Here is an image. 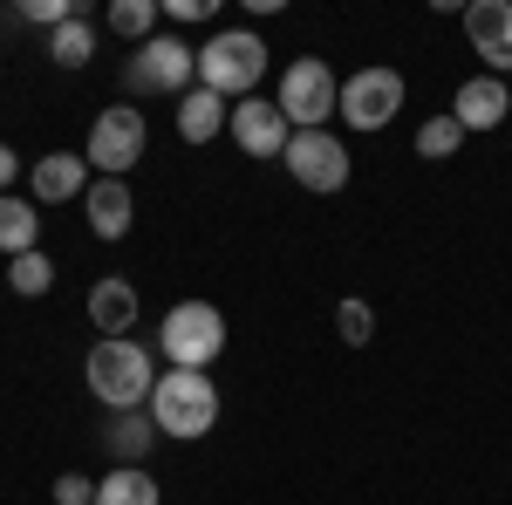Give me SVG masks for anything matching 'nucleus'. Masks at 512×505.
Returning a JSON list of instances; mask_svg holds the SVG:
<instances>
[{
    "mask_svg": "<svg viewBox=\"0 0 512 505\" xmlns=\"http://www.w3.org/2000/svg\"><path fill=\"white\" fill-rule=\"evenodd\" d=\"M260 76H267V41L253 35V28H219L198 48V89H212L226 103H246Z\"/></svg>",
    "mask_w": 512,
    "mask_h": 505,
    "instance_id": "obj_3",
    "label": "nucleus"
},
{
    "mask_svg": "<svg viewBox=\"0 0 512 505\" xmlns=\"http://www.w3.org/2000/svg\"><path fill=\"white\" fill-rule=\"evenodd\" d=\"M7 287H14V294H21V301H35V294H48V287H55V260H48V253H21V260H7Z\"/></svg>",
    "mask_w": 512,
    "mask_h": 505,
    "instance_id": "obj_20",
    "label": "nucleus"
},
{
    "mask_svg": "<svg viewBox=\"0 0 512 505\" xmlns=\"http://www.w3.org/2000/svg\"><path fill=\"white\" fill-rule=\"evenodd\" d=\"M48 55H55V62H62V69H82V62H89V55H96V28H89V21H62V28H55V35H48Z\"/></svg>",
    "mask_w": 512,
    "mask_h": 505,
    "instance_id": "obj_21",
    "label": "nucleus"
},
{
    "mask_svg": "<svg viewBox=\"0 0 512 505\" xmlns=\"http://www.w3.org/2000/svg\"><path fill=\"white\" fill-rule=\"evenodd\" d=\"M35 239H41V205L35 198H0V253L21 260V253H35Z\"/></svg>",
    "mask_w": 512,
    "mask_h": 505,
    "instance_id": "obj_18",
    "label": "nucleus"
},
{
    "mask_svg": "<svg viewBox=\"0 0 512 505\" xmlns=\"http://www.w3.org/2000/svg\"><path fill=\"white\" fill-rule=\"evenodd\" d=\"M55 505H96V485H89L82 471H62V478H55Z\"/></svg>",
    "mask_w": 512,
    "mask_h": 505,
    "instance_id": "obj_26",
    "label": "nucleus"
},
{
    "mask_svg": "<svg viewBox=\"0 0 512 505\" xmlns=\"http://www.w3.org/2000/svg\"><path fill=\"white\" fill-rule=\"evenodd\" d=\"M151 424H158V437H178V444L205 437V430L219 424V383L205 369H171V376H158V389H151Z\"/></svg>",
    "mask_w": 512,
    "mask_h": 505,
    "instance_id": "obj_2",
    "label": "nucleus"
},
{
    "mask_svg": "<svg viewBox=\"0 0 512 505\" xmlns=\"http://www.w3.org/2000/svg\"><path fill=\"white\" fill-rule=\"evenodd\" d=\"M89 328H103V342H117V335L137 328V287L123 273H103L89 287Z\"/></svg>",
    "mask_w": 512,
    "mask_h": 505,
    "instance_id": "obj_15",
    "label": "nucleus"
},
{
    "mask_svg": "<svg viewBox=\"0 0 512 505\" xmlns=\"http://www.w3.org/2000/svg\"><path fill=\"white\" fill-rule=\"evenodd\" d=\"M335 335H342V342H349V349H362V342H369V335H376V308H369V301H342V308H335Z\"/></svg>",
    "mask_w": 512,
    "mask_h": 505,
    "instance_id": "obj_24",
    "label": "nucleus"
},
{
    "mask_svg": "<svg viewBox=\"0 0 512 505\" xmlns=\"http://www.w3.org/2000/svg\"><path fill=\"white\" fill-rule=\"evenodd\" d=\"M512 110V89L499 76H472V82H458V96H451V117H458V130L472 137V130H499Z\"/></svg>",
    "mask_w": 512,
    "mask_h": 505,
    "instance_id": "obj_13",
    "label": "nucleus"
},
{
    "mask_svg": "<svg viewBox=\"0 0 512 505\" xmlns=\"http://www.w3.org/2000/svg\"><path fill=\"white\" fill-rule=\"evenodd\" d=\"M123 89L130 96H185V89H198V48H185L178 35L137 41L130 62H123Z\"/></svg>",
    "mask_w": 512,
    "mask_h": 505,
    "instance_id": "obj_4",
    "label": "nucleus"
},
{
    "mask_svg": "<svg viewBox=\"0 0 512 505\" xmlns=\"http://www.w3.org/2000/svg\"><path fill=\"white\" fill-rule=\"evenodd\" d=\"M226 130L239 137V151H246V157H267V164L287 157V137H294V123L280 117V103H260V96H246Z\"/></svg>",
    "mask_w": 512,
    "mask_h": 505,
    "instance_id": "obj_11",
    "label": "nucleus"
},
{
    "mask_svg": "<svg viewBox=\"0 0 512 505\" xmlns=\"http://www.w3.org/2000/svg\"><path fill=\"white\" fill-rule=\"evenodd\" d=\"M465 35H472V55L485 62V76L506 82V69H512V0H472L465 7Z\"/></svg>",
    "mask_w": 512,
    "mask_h": 505,
    "instance_id": "obj_10",
    "label": "nucleus"
},
{
    "mask_svg": "<svg viewBox=\"0 0 512 505\" xmlns=\"http://www.w3.org/2000/svg\"><path fill=\"white\" fill-rule=\"evenodd\" d=\"M82 212H89V233L96 239H123L130 219H137V198H130V178H96L82 192Z\"/></svg>",
    "mask_w": 512,
    "mask_h": 505,
    "instance_id": "obj_14",
    "label": "nucleus"
},
{
    "mask_svg": "<svg viewBox=\"0 0 512 505\" xmlns=\"http://www.w3.org/2000/svg\"><path fill=\"white\" fill-rule=\"evenodd\" d=\"M110 28H117L123 41H151V28H158V0H110Z\"/></svg>",
    "mask_w": 512,
    "mask_h": 505,
    "instance_id": "obj_22",
    "label": "nucleus"
},
{
    "mask_svg": "<svg viewBox=\"0 0 512 505\" xmlns=\"http://www.w3.org/2000/svg\"><path fill=\"white\" fill-rule=\"evenodd\" d=\"M82 376L96 389V403H110V410H151L158 362H151V349H144L137 335H117V342L96 335V349L82 355Z\"/></svg>",
    "mask_w": 512,
    "mask_h": 505,
    "instance_id": "obj_1",
    "label": "nucleus"
},
{
    "mask_svg": "<svg viewBox=\"0 0 512 505\" xmlns=\"http://www.w3.org/2000/svg\"><path fill=\"white\" fill-rule=\"evenodd\" d=\"M158 349L171 355V369H212L226 355V314L212 301H178L158 328Z\"/></svg>",
    "mask_w": 512,
    "mask_h": 505,
    "instance_id": "obj_5",
    "label": "nucleus"
},
{
    "mask_svg": "<svg viewBox=\"0 0 512 505\" xmlns=\"http://www.w3.org/2000/svg\"><path fill=\"white\" fill-rule=\"evenodd\" d=\"M96 505H158V478L144 465H117L96 485Z\"/></svg>",
    "mask_w": 512,
    "mask_h": 505,
    "instance_id": "obj_19",
    "label": "nucleus"
},
{
    "mask_svg": "<svg viewBox=\"0 0 512 505\" xmlns=\"http://www.w3.org/2000/svg\"><path fill=\"white\" fill-rule=\"evenodd\" d=\"M14 178H21V157L0 144V198H7V185H14Z\"/></svg>",
    "mask_w": 512,
    "mask_h": 505,
    "instance_id": "obj_28",
    "label": "nucleus"
},
{
    "mask_svg": "<svg viewBox=\"0 0 512 505\" xmlns=\"http://www.w3.org/2000/svg\"><path fill=\"white\" fill-rule=\"evenodd\" d=\"M458 144H465V130H458V117H451V110L417 130V157H431V164H437V157H458Z\"/></svg>",
    "mask_w": 512,
    "mask_h": 505,
    "instance_id": "obj_23",
    "label": "nucleus"
},
{
    "mask_svg": "<svg viewBox=\"0 0 512 505\" xmlns=\"http://www.w3.org/2000/svg\"><path fill=\"white\" fill-rule=\"evenodd\" d=\"M226 123H233V103L226 96H212V89H185L178 96V137L185 144H212Z\"/></svg>",
    "mask_w": 512,
    "mask_h": 505,
    "instance_id": "obj_16",
    "label": "nucleus"
},
{
    "mask_svg": "<svg viewBox=\"0 0 512 505\" xmlns=\"http://www.w3.org/2000/svg\"><path fill=\"white\" fill-rule=\"evenodd\" d=\"M335 110H342V76L328 62H315V55H301L280 76V117L294 123V130H328Z\"/></svg>",
    "mask_w": 512,
    "mask_h": 505,
    "instance_id": "obj_6",
    "label": "nucleus"
},
{
    "mask_svg": "<svg viewBox=\"0 0 512 505\" xmlns=\"http://www.w3.org/2000/svg\"><path fill=\"white\" fill-rule=\"evenodd\" d=\"M396 110H403V76L376 62V69H355L342 82V110L335 117H349V130H390Z\"/></svg>",
    "mask_w": 512,
    "mask_h": 505,
    "instance_id": "obj_9",
    "label": "nucleus"
},
{
    "mask_svg": "<svg viewBox=\"0 0 512 505\" xmlns=\"http://www.w3.org/2000/svg\"><path fill=\"white\" fill-rule=\"evenodd\" d=\"M171 21H212V0H164Z\"/></svg>",
    "mask_w": 512,
    "mask_h": 505,
    "instance_id": "obj_27",
    "label": "nucleus"
},
{
    "mask_svg": "<svg viewBox=\"0 0 512 505\" xmlns=\"http://www.w3.org/2000/svg\"><path fill=\"white\" fill-rule=\"evenodd\" d=\"M103 444H110V458H117V465H144V451L158 444V424H151V410H110V430H103Z\"/></svg>",
    "mask_w": 512,
    "mask_h": 505,
    "instance_id": "obj_17",
    "label": "nucleus"
},
{
    "mask_svg": "<svg viewBox=\"0 0 512 505\" xmlns=\"http://www.w3.org/2000/svg\"><path fill=\"white\" fill-rule=\"evenodd\" d=\"M82 14V0H21V21H35V28H62V21H76Z\"/></svg>",
    "mask_w": 512,
    "mask_h": 505,
    "instance_id": "obj_25",
    "label": "nucleus"
},
{
    "mask_svg": "<svg viewBox=\"0 0 512 505\" xmlns=\"http://www.w3.org/2000/svg\"><path fill=\"white\" fill-rule=\"evenodd\" d=\"M280 164L294 171V185H301V192L328 198V192H342V185H349V144H342L335 130H294Z\"/></svg>",
    "mask_w": 512,
    "mask_h": 505,
    "instance_id": "obj_8",
    "label": "nucleus"
},
{
    "mask_svg": "<svg viewBox=\"0 0 512 505\" xmlns=\"http://www.w3.org/2000/svg\"><path fill=\"white\" fill-rule=\"evenodd\" d=\"M89 185H96V178H89V157H76V151H48L35 171H28V198H35V205H69V198H82Z\"/></svg>",
    "mask_w": 512,
    "mask_h": 505,
    "instance_id": "obj_12",
    "label": "nucleus"
},
{
    "mask_svg": "<svg viewBox=\"0 0 512 505\" xmlns=\"http://www.w3.org/2000/svg\"><path fill=\"white\" fill-rule=\"evenodd\" d=\"M144 144H151V123H144V110L117 103V110H103V117L89 123V144H82V157H89V171H96V178H130V164L144 157Z\"/></svg>",
    "mask_w": 512,
    "mask_h": 505,
    "instance_id": "obj_7",
    "label": "nucleus"
}]
</instances>
